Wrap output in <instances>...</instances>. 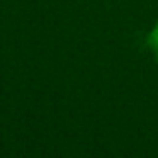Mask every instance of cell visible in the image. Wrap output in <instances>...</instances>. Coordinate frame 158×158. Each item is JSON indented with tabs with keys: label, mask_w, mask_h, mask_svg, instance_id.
I'll return each instance as SVG.
<instances>
[{
	"label": "cell",
	"mask_w": 158,
	"mask_h": 158,
	"mask_svg": "<svg viewBox=\"0 0 158 158\" xmlns=\"http://www.w3.org/2000/svg\"><path fill=\"white\" fill-rule=\"evenodd\" d=\"M148 46H150V49L153 51L155 58L158 61V22L153 27V31L150 32V36H148Z\"/></svg>",
	"instance_id": "1"
}]
</instances>
